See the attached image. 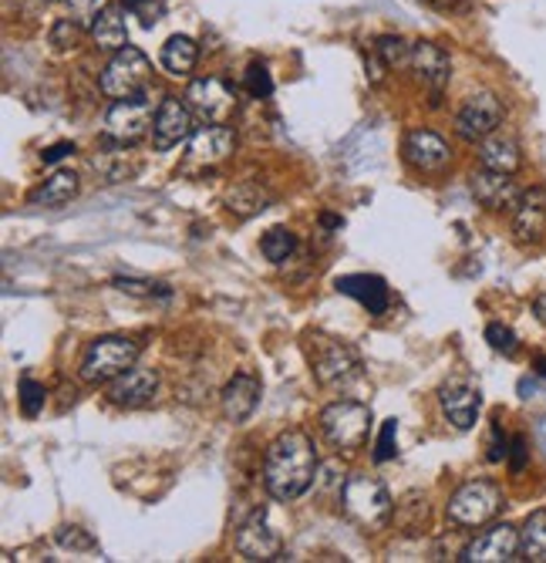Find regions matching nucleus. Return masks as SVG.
Returning <instances> with one entry per match:
<instances>
[{
	"label": "nucleus",
	"mask_w": 546,
	"mask_h": 563,
	"mask_svg": "<svg viewBox=\"0 0 546 563\" xmlns=\"http://www.w3.org/2000/svg\"><path fill=\"white\" fill-rule=\"evenodd\" d=\"M317 479V449L308 432H283L264 455V486L277 503L301 499Z\"/></svg>",
	"instance_id": "nucleus-1"
},
{
	"label": "nucleus",
	"mask_w": 546,
	"mask_h": 563,
	"mask_svg": "<svg viewBox=\"0 0 546 563\" xmlns=\"http://www.w3.org/2000/svg\"><path fill=\"white\" fill-rule=\"evenodd\" d=\"M341 509L347 520H355L361 530L375 533L391 520V496L371 476H352L341 486Z\"/></svg>",
	"instance_id": "nucleus-2"
},
{
	"label": "nucleus",
	"mask_w": 546,
	"mask_h": 563,
	"mask_svg": "<svg viewBox=\"0 0 546 563\" xmlns=\"http://www.w3.org/2000/svg\"><path fill=\"white\" fill-rule=\"evenodd\" d=\"M135 362H138V344L129 341V338L109 334V338H98V341L88 344L78 375H81L85 385H109L122 372H129Z\"/></svg>",
	"instance_id": "nucleus-3"
},
{
	"label": "nucleus",
	"mask_w": 546,
	"mask_h": 563,
	"mask_svg": "<svg viewBox=\"0 0 546 563\" xmlns=\"http://www.w3.org/2000/svg\"><path fill=\"white\" fill-rule=\"evenodd\" d=\"M503 509V489L489 483V479H469L463 483L449 503H445V514L456 527H482Z\"/></svg>",
	"instance_id": "nucleus-4"
},
{
	"label": "nucleus",
	"mask_w": 546,
	"mask_h": 563,
	"mask_svg": "<svg viewBox=\"0 0 546 563\" xmlns=\"http://www.w3.org/2000/svg\"><path fill=\"white\" fill-rule=\"evenodd\" d=\"M321 429L331 445L344 452H358L371 432V408L361 401H334L321 412Z\"/></svg>",
	"instance_id": "nucleus-5"
},
{
	"label": "nucleus",
	"mask_w": 546,
	"mask_h": 563,
	"mask_svg": "<svg viewBox=\"0 0 546 563\" xmlns=\"http://www.w3.org/2000/svg\"><path fill=\"white\" fill-rule=\"evenodd\" d=\"M148 78H153V65H148V58L142 55L138 47L125 44L122 51H115L112 62L105 65L102 78H98V88H102L105 98H132V95H142Z\"/></svg>",
	"instance_id": "nucleus-6"
},
{
	"label": "nucleus",
	"mask_w": 546,
	"mask_h": 563,
	"mask_svg": "<svg viewBox=\"0 0 546 563\" xmlns=\"http://www.w3.org/2000/svg\"><path fill=\"white\" fill-rule=\"evenodd\" d=\"M153 125H156V109H153V101H148L145 91H142V95L115 101V106L109 109V115H105V139L125 148V145L142 142L148 132H153Z\"/></svg>",
	"instance_id": "nucleus-7"
},
{
	"label": "nucleus",
	"mask_w": 546,
	"mask_h": 563,
	"mask_svg": "<svg viewBox=\"0 0 546 563\" xmlns=\"http://www.w3.org/2000/svg\"><path fill=\"white\" fill-rule=\"evenodd\" d=\"M186 101H189V109L200 115L203 122H213V125H226L236 109H239V95L230 81L210 75V78H196L189 81L186 88Z\"/></svg>",
	"instance_id": "nucleus-8"
},
{
	"label": "nucleus",
	"mask_w": 546,
	"mask_h": 563,
	"mask_svg": "<svg viewBox=\"0 0 546 563\" xmlns=\"http://www.w3.org/2000/svg\"><path fill=\"white\" fill-rule=\"evenodd\" d=\"M311 362H314L317 382L327 385V388H344V385H352V382L361 378V362H358L355 347L331 341V338H317Z\"/></svg>",
	"instance_id": "nucleus-9"
},
{
	"label": "nucleus",
	"mask_w": 546,
	"mask_h": 563,
	"mask_svg": "<svg viewBox=\"0 0 546 563\" xmlns=\"http://www.w3.org/2000/svg\"><path fill=\"white\" fill-rule=\"evenodd\" d=\"M503 119H506L503 101L495 98L492 91H476V95L466 98V106L456 115V132L466 142H482V139L500 132Z\"/></svg>",
	"instance_id": "nucleus-10"
},
{
	"label": "nucleus",
	"mask_w": 546,
	"mask_h": 563,
	"mask_svg": "<svg viewBox=\"0 0 546 563\" xmlns=\"http://www.w3.org/2000/svg\"><path fill=\"white\" fill-rule=\"evenodd\" d=\"M402 156L405 163L422 173V176H438L453 166V148L438 132L432 129H412L402 142Z\"/></svg>",
	"instance_id": "nucleus-11"
},
{
	"label": "nucleus",
	"mask_w": 546,
	"mask_h": 563,
	"mask_svg": "<svg viewBox=\"0 0 546 563\" xmlns=\"http://www.w3.org/2000/svg\"><path fill=\"white\" fill-rule=\"evenodd\" d=\"M520 553H523L520 530L510 523H495L486 533H479L472 543H466L459 560L463 563H510V560H520Z\"/></svg>",
	"instance_id": "nucleus-12"
},
{
	"label": "nucleus",
	"mask_w": 546,
	"mask_h": 563,
	"mask_svg": "<svg viewBox=\"0 0 546 563\" xmlns=\"http://www.w3.org/2000/svg\"><path fill=\"white\" fill-rule=\"evenodd\" d=\"M236 550L243 560H283V537L280 530L270 523L267 509H257V514L246 520L236 533Z\"/></svg>",
	"instance_id": "nucleus-13"
},
{
	"label": "nucleus",
	"mask_w": 546,
	"mask_h": 563,
	"mask_svg": "<svg viewBox=\"0 0 546 563\" xmlns=\"http://www.w3.org/2000/svg\"><path fill=\"white\" fill-rule=\"evenodd\" d=\"M409 68L415 71V78L428 88L432 95V106H438V98L445 91L453 78V58L445 55V51L432 41H415L412 44V58H409Z\"/></svg>",
	"instance_id": "nucleus-14"
},
{
	"label": "nucleus",
	"mask_w": 546,
	"mask_h": 563,
	"mask_svg": "<svg viewBox=\"0 0 546 563\" xmlns=\"http://www.w3.org/2000/svg\"><path fill=\"white\" fill-rule=\"evenodd\" d=\"M192 109L189 101H179L176 95H166L156 109V125H153V145L159 152H169L176 148L179 142H189L192 139Z\"/></svg>",
	"instance_id": "nucleus-15"
},
{
	"label": "nucleus",
	"mask_w": 546,
	"mask_h": 563,
	"mask_svg": "<svg viewBox=\"0 0 546 563\" xmlns=\"http://www.w3.org/2000/svg\"><path fill=\"white\" fill-rule=\"evenodd\" d=\"M472 196L479 199V207L492 210V213H503V210H516L520 202V186L510 173H495V169H479L469 183Z\"/></svg>",
	"instance_id": "nucleus-16"
},
{
	"label": "nucleus",
	"mask_w": 546,
	"mask_h": 563,
	"mask_svg": "<svg viewBox=\"0 0 546 563\" xmlns=\"http://www.w3.org/2000/svg\"><path fill=\"white\" fill-rule=\"evenodd\" d=\"M260 395H264V385L254 372H239L226 382L223 395H220V405H223V416L230 422H246L260 405Z\"/></svg>",
	"instance_id": "nucleus-17"
},
{
	"label": "nucleus",
	"mask_w": 546,
	"mask_h": 563,
	"mask_svg": "<svg viewBox=\"0 0 546 563\" xmlns=\"http://www.w3.org/2000/svg\"><path fill=\"white\" fill-rule=\"evenodd\" d=\"M236 148V135H233V129H226V125H207V129H196L192 132V139H189V145H186V159L192 163V166H216V163H223L230 152Z\"/></svg>",
	"instance_id": "nucleus-18"
},
{
	"label": "nucleus",
	"mask_w": 546,
	"mask_h": 563,
	"mask_svg": "<svg viewBox=\"0 0 546 563\" xmlns=\"http://www.w3.org/2000/svg\"><path fill=\"white\" fill-rule=\"evenodd\" d=\"M438 405H442L445 422H449L453 429H459V432H469L479 422L482 395L472 385H445L442 395H438Z\"/></svg>",
	"instance_id": "nucleus-19"
},
{
	"label": "nucleus",
	"mask_w": 546,
	"mask_h": 563,
	"mask_svg": "<svg viewBox=\"0 0 546 563\" xmlns=\"http://www.w3.org/2000/svg\"><path fill=\"white\" fill-rule=\"evenodd\" d=\"M159 388V375L153 368H129L115 382H109V401L119 408H138L145 401H153Z\"/></svg>",
	"instance_id": "nucleus-20"
},
{
	"label": "nucleus",
	"mask_w": 546,
	"mask_h": 563,
	"mask_svg": "<svg viewBox=\"0 0 546 563\" xmlns=\"http://www.w3.org/2000/svg\"><path fill=\"white\" fill-rule=\"evenodd\" d=\"M513 233L520 243H539L546 233V186H533L513 210Z\"/></svg>",
	"instance_id": "nucleus-21"
},
{
	"label": "nucleus",
	"mask_w": 546,
	"mask_h": 563,
	"mask_svg": "<svg viewBox=\"0 0 546 563\" xmlns=\"http://www.w3.org/2000/svg\"><path fill=\"white\" fill-rule=\"evenodd\" d=\"M334 287L341 294H347V297H355L361 307H368V314H375V318H381L388 311V303H391L388 284L381 277H375V274H347V277H337Z\"/></svg>",
	"instance_id": "nucleus-22"
},
{
	"label": "nucleus",
	"mask_w": 546,
	"mask_h": 563,
	"mask_svg": "<svg viewBox=\"0 0 546 563\" xmlns=\"http://www.w3.org/2000/svg\"><path fill=\"white\" fill-rule=\"evenodd\" d=\"M479 163L482 169H495V173H520L523 166V152H520V142L510 139V135H489L479 142Z\"/></svg>",
	"instance_id": "nucleus-23"
},
{
	"label": "nucleus",
	"mask_w": 546,
	"mask_h": 563,
	"mask_svg": "<svg viewBox=\"0 0 546 563\" xmlns=\"http://www.w3.org/2000/svg\"><path fill=\"white\" fill-rule=\"evenodd\" d=\"M91 41L102 51H122L129 44V27H125V4H109L98 11V18L91 21Z\"/></svg>",
	"instance_id": "nucleus-24"
},
{
	"label": "nucleus",
	"mask_w": 546,
	"mask_h": 563,
	"mask_svg": "<svg viewBox=\"0 0 546 563\" xmlns=\"http://www.w3.org/2000/svg\"><path fill=\"white\" fill-rule=\"evenodd\" d=\"M78 196V176L71 169H58L55 176H47L31 196L27 202L31 207H44V210H58L65 202H71Z\"/></svg>",
	"instance_id": "nucleus-25"
},
{
	"label": "nucleus",
	"mask_w": 546,
	"mask_h": 563,
	"mask_svg": "<svg viewBox=\"0 0 546 563\" xmlns=\"http://www.w3.org/2000/svg\"><path fill=\"white\" fill-rule=\"evenodd\" d=\"M196 58H200V47H196V41L186 34H172L159 51V62L172 78H189L196 68Z\"/></svg>",
	"instance_id": "nucleus-26"
},
{
	"label": "nucleus",
	"mask_w": 546,
	"mask_h": 563,
	"mask_svg": "<svg viewBox=\"0 0 546 563\" xmlns=\"http://www.w3.org/2000/svg\"><path fill=\"white\" fill-rule=\"evenodd\" d=\"M270 192L260 186V183H243V186H236L230 196H226V210L230 213H236V217H254V213H264L267 207H270Z\"/></svg>",
	"instance_id": "nucleus-27"
},
{
	"label": "nucleus",
	"mask_w": 546,
	"mask_h": 563,
	"mask_svg": "<svg viewBox=\"0 0 546 563\" xmlns=\"http://www.w3.org/2000/svg\"><path fill=\"white\" fill-rule=\"evenodd\" d=\"M523 556L533 560V563H546V509H539V514H533L523 530Z\"/></svg>",
	"instance_id": "nucleus-28"
},
{
	"label": "nucleus",
	"mask_w": 546,
	"mask_h": 563,
	"mask_svg": "<svg viewBox=\"0 0 546 563\" xmlns=\"http://www.w3.org/2000/svg\"><path fill=\"white\" fill-rule=\"evenodd\" d=\"M260 250H264V257L270 264H287L293 257V250H297V236L290 230H283V227H274V230L264 233Z\"/></svg>",
	"instance_id": "nucleus-29"
},
{
	"label": "nucleus",
	"mask_w": 546,
	"mask_h": 563,
	"mask_svg": "<svg viewBox=\"0 0 546 563\" xmlns=\"http://www.w3.org/2000/svg\"><path fill=\"white\" fill-rule=\"evenodd\" d=\"M375 55H378V62L385 65V68H409V58H412V44L409 41H402V37H378V44H375Z\"/></svg>",
	"instance_id": "nucleus-30"
},
{
	"label": "nucleus",
	"mask_w": 546,
	"mask_h": 563,
	"mask_svg": "<svg viewBox=\"0 0 546 563\" xmlns=\"http://www.w3.org/2000/svg\"><path fill=\"white\" fill-rule=\"evenodd\" d=\"M44 398H47V388L34 378H21L18 382V405H21V412L27 419L41 416V408H44Z\"/></svg>",
	"instance_id": "nucleus-31"
},
{
	"label": "nucleus",
	"mask_w": 546,
	"mask_h": 563,
	"mask_svg": "<svg viewBox=\"0 0 546 563\" xmlns=\"http://www.w3.org/2000/svg\"><path fill=\"white\" fill-rule=\"evenodd\" d=\"M125 11L135 14L142 27H153L166 14V0H125Z\"/></svg>",
	"instance_id": "nucleus-32"
},
{
	"label": "nucleus",
	"mask_w": 546,
	"mask_h": 563,
	"mask_svg": "<svg viewBox=\"0 0 546 563\" xmlns=\"http://www.w3.org/2000/svg\"><path fill=\"white\" fill-rule=\"evenodd\" d=\"M394 452H399V422L388 419L381 426V435H378V445L371 452L375 463H388V459H394Z\"/></svg>",
	"instance_id": "nucleus-33"
},
{
	"label": "nucleus",
	"mask_w": 546,
	"mask_h": 563,
	"mask_svg": "<svg viewBox=\"0 0 546 563\" xmlns=\"http://www.w3.org/2000/svg\"><path fill=\"white\" fill-rule=\"evenodd\" d=\"M55 540H58V547L75 550V553H91V550H98L94 537H91L88 530H81V527H62Z\"/></svg>",
	"instance_id": "nucleus-34"
},
{
	"label": "nucleus",
	"mask_w": 546,
	"mask_h": 563,
	"mask_svg": "<svg viewBox=\"0 0 546 563\" xmlns=\"http://www.w3.org/2000/svg\"><path fill=\"white\" fill-rule=\"evenodd\" d=\"M246 91H250L254 98H270L274 95V78H270L267 65L254 62L250 68H246Z\"/></svg>",
	"instance_id": "nucleus-35"
},
{
	"label": "nucleus",
	"mask_w": 546,
	"mask_h": 563,
	"mask_svg": "<svg viewBox=\"0 0 546 563\" xmlns=\"http://www.w3.org/2000/svg\"><path fill=\"white\" fill-rule=\"evenodd\" d=\"M486 341H489L492 351H500V354H516V347H520L513 328H506V324H489L486 328Z\"/></svg>",
	"instance_id": "nucleus-36"
},
{
	"label": "nucleus",
	"mask_w": 546,
	"mask_h": 563,
	"mask_svg": "<svg viewBox=\"0 0 546 563\" xmlns=\"http://www.w3.org/2000/svg\"><path fill=\"white\" fill-rule=\"evenodd\" d=\"M65 8L78 24H91L98 18V11L109 8V4H105V0H65Z\"/></svg>",
	"instance_id": "nucleus-37"
},
{
	"label": "nucleus",
	"mask_w": 546,
	"mask_h": 563,
	"mask_svg": "<svg viewBox=\"0 0 546 563\" xmlns=\"http://www.w3.org/2000/svg\"><path fill=\"white\" fill-rule=\"evenodd\" d=\"M78 34H81V31H78V21H75V18L58 21L55 31H52V44L62 47V51H65V47H75V44H78Z\"/></svg>",
	"instance_id": "nucleus-38"
},
{
	"label": "nucleus",
	"mask_w": 546,
	"mask_h": 563,
	"mask_svg": "<svg viewBox=\"0 0 546 563\" xmlns=\"http://www.w3.org/2000/svg\"><path fill=\"white\" fill-rule=\"evenodd\" d=\"M510 442L513 439H506L500 426H492V439H489V452H486L489 463H503V459H510Z\"/></svg>",
	"instance_id": "nucleus-39"
},
{
	"label": "nucleus",
	"mask_w": 546,
	"mask_h": 563,
	"mask_svg": "<svg viewBox=\"0 0 546 563\" xmlns=\"http://www.w3.org/2000/svg\"><path fill=\"white\" fill-rule=\"evenodd\" d=\"M526 459H530V445H526L523 435H516V439L510 442V473H513V476H520V473L526 470Z\"/></svg>",
	"instance_id": "nucleus-40"
},
{
	"label": "nucleus",
	"mask_w": 546,
	"mask_h": 563,
	"mask_svg": "<svg viewBox=\"0 0 546 563\" xmlns=\"http://www.w3.org/2000/svg\"><path fill=\"white\" fill-rule=\"evenodd\" d=\"M119 290H129V294H138V297H169V290L166 287H159V284H145V280H119L115 284Z\"/></svg>",
	"instance_id": "nucleus-41"
},
{
	"label": "nucleus",
	"mask_w": 546,
	"mask_h": 563,
	"mask_svg": "<svg viewBox=\"0 0 546 563\" xmlns=\"http://www.w3.org/2000/svg\"><path fill=\"white\" fill-rule=\"evenodd\" d=\"M75 152V145L71 142H58V145H52L47 152H41V159L47 163V166H55V163H62V159H68Z\"/></svg>",
	"instance_id": "nucleus-42"
},
{
	"label": "nucleus",
	"mask_w": 546,
	"mask_h": 563,
	"mask_svg": "<svg viewBox=\"0 0 546 563\" xmlns=\"http://www.w3.org/2000/svg\"><path fill=\"white\" fill-rule=\"evenodd\" d=\"M419 4L432 8V11H456L463 0H419Z\"/></svg>",
	"instance_id": "nucleus-43"
},
{
	"label": "nucleus",
	"mask_w": 546,
	"mask_h": 563,
	"mask_svg": "<svg viewBox=\"0 0 546 563\" xmlns=\"http://www.w3.org/2000/svg\"><path fill=\"white\" fill-rule=\"evenodd\" d=\"M533 314L546 324V294H539V297L533 300Z\"/></svg>",
	"instance_id": "nucleus-44"
},
{
	"label": "nucleus",
	"mask_w": 546,
	"mask_h": 563,
	"mask_svg": "<svg viewBox=\"0 0 546 563\" xmlns=\"http://www.w3.org/2000/svg\"><path fill=\"white\" fill-rule=\"evenodd\" d=\"M321 227H327V230H341V217H321Z\"/></svg>",
	"instance_id": "nucleus-45"
},
{
	"label": "nucleus",
	"mask_w": 546,
	"mask_h": 563,
	"mask_svg": "<svg viewBox=\"0 0 546 563\" xmlns=\"http://www.w3.org/2000/svg\"><path fill=\"white\" fill-rule=\"evenodd\" d=\"M536 375L546 378V357H536Z\"/></svg>",
	"instance_id": "nucleus-46"
}]
</instances>
